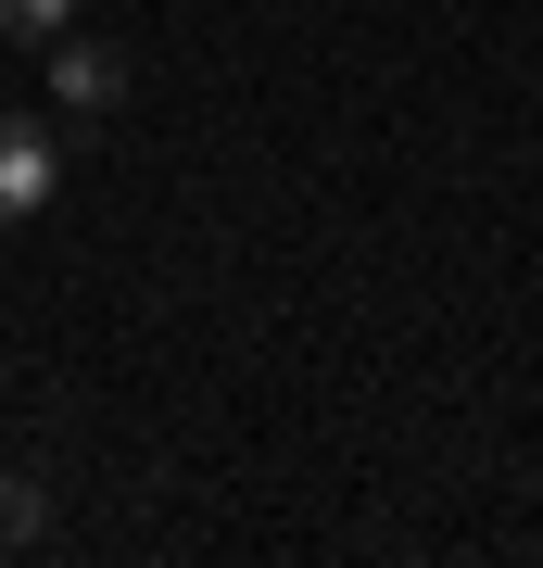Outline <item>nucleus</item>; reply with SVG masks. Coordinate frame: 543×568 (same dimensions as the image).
<instances>
[{
  "label": "nucleus",
  "mask_w": 543,
  "mask_h": 568,
  "mask_svg": "<svg viewBox=\"0 0 543 568\" xmlns=\"http://www.w3.org/2000/svg\"><path fill=\"white\" fill-rule=\"evenodd\" d=\"M51 178H63V164H51V126L0 114V227H13V215H39V203H51Z\"/></svg>",
  "instance_id": "1"
},
{
  "label": "nucleus",
  "mask_w": 543,
  "mask_h": 568,
  "mask_svg": "<svg viewBox=\"0 0 543 568\" xmlns=\"http://www.w3.org/2000/svg\"><path fill=\"white\" fill-rule=\"evenodd\" d=\"M63 13L77 0H0V39H63Z\"/></svg>",
  "instance_id": "4"
},
{
  "label": "nucleus",
  "mask_w": 543,
  "mask_h": 568,
  "mask_svg": "<svg viewBox=\"0 0 543 568\" xmlns=\"http://www.w3.org/2000/svg\"><path fill=\"white\" fill-rule=\"evenodd\" d=\"M114 89H127V63H114V51H89V39H63V51H51V102H63V114H101Z\"/></svg>",
  "instance_id": "2"
},
{
  "label": "nucleus",
  "mask_w": 543,
  "mask_h": 568,
  "mask_svg": "<svg viewBox=\"0 0 543 568\" xmlns=\"http://www.w3.org/2000/svg\"><path fill=\"white\" fill-rule=\"evenodd\" d=\"M51 530V493L39 480H0V544H39Z\"/></svg>",
  "instance_id": "3"
}]
</instances>
